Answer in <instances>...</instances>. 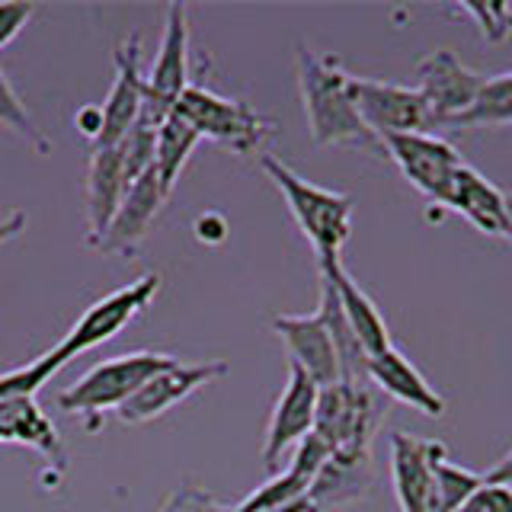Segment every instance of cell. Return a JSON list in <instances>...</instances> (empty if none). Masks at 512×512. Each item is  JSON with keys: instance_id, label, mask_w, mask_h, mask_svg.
Masks as SVG:
<instances>
[{"instance_id": "6da1fadb", "label": "cell", "mask_w": 512, "mask_h": 512, "mask_svg": "<svg viewBox=\"0 0 512 512\" xmlns=\"http://www.w3.org/2000/svg\"><path fill=\"white\" fill-rule=\"evenodd\" d=\"M295 64L308 132L317 148H356L388 157L381 138L362 122L349 90V74L340 68V61L314 52L308 42H298Z\"/></svg>"}, {"instance_id": "7a4b0ae2", "label": "cell", "mask_w": 512, "mask_h": 512, "mask_svg": "<svg viewBox=\"0 0 512 512\" xmlns=\"http://www.w3.org/2000/svg\"><path fill=\"white\" fill-rule=\"evenodd\" d=\"M260 167L282 192V199L292 218L298 221L301 234L311 240L317 263L340 260L343 244L352 231V199L343 196V192L308 183L304 176H298L292 167L266 151L260 154Z\"/></svg>"}, {"instance_id": "3957f363", "label": "cell", "mask_w": 512, "mask_h": 512, "mask_svg": "<svg viewBox=\"0 0 512 512\" xmlns=\"http://www.w3.org/2000/svg\"><path fill=\"white\" fill-rule=\"evenodd\" d=\"M176 362V356H167V352H125V356H116L109 362L93 365L90 372L80 375L68 391L58 394V407L87 416V426L96 429L100 426V413L106 410H119L128 397H135L144 384H148L157 372H164Z\"/></svg>"}, {"instance_id": "277c9868", "label": "cell", "mask_w": 512, "mask_h": 512, "mask_svg": "<svg viewBox=\"0 0 512 512\" xmlns=\"http://www.w3.org/2000/svg\"><path fill=\"white\" fill-rule=\"evenodd\" d=\"M173 116L196 128L199 138H212L231 154H263V144L276 135V122L260 116L247 100L221 96L199 84L183 90Z\"/></svg>"}, {"instance_id": "5b68a950", "label": "cell", "mask_w": 512, "mask_h": 512, "mask_svg": "<svg viewBox=\"0 0 512 512\" xmlns=\"http://www.w3.org/2000/svg\"><path fill=\"white\" fill-rule=\"evenodd\" d=\"M58 368L61 365L55 362L52 352H45L42 359L0 375V445L20 442V445L36 448L45 458L61 461L64 445H61L58 429L36 407V400H32V394H36Z\"/></svg>"}, {"instance_id": "8992f818", "label": "cell", "mask_w": 512, "mask_h": 512, "mask_svg": "<svg viewBox=\"0 0 512 512\" xmlns=\"http://www.w3.org/2000/svg\"><path fill=\"white\" fill-rule=\"evenodd\" d=\"M384 420V400L375 384H346L336 381L320 388L314 432L327 452L336 448H372L375 432Z\"/></svg>"}, {"instance_id": "52a82bcc", "label": "cell", "mask_w": 512, "mask_h": 512, "mask_svg": "<svg viewBox=\"0 0 512 512\" xmlns=\"http://www.w3.org/2000/svg\"><path fill=\"white\" fill-rule=\"evenodd\" d=\"M186 87H189V10L186 4H170L157 58L151 64V71L144 74V103L138 122L160 128L173 116Z\"/></svg>"}, {"instance_id": "ba28073f", "label": "cell", "mask_w": 512, "mask_h": 512, "mask_svg": "<svg viewBox=\"0 0 512 512\" xmlns=\"http://www.w3.org/2000/svg\"><path fill=\"white\" fill-rule=\"evenodd\" d=\"M157 292H160V276L157 272H148V276H141L138 282L119 288V292H109L106 298L90 304V308L77 317V324L68 330V336L52 349L55 362L64 368L71 359H77L80 352L112 340V336L132 324L144 308H151Z\"/></svg>"}, {"instance_id": "9c48e42d", "label": "cell", "mask_w": 512, "mask_h": 512, "mask_svg": "<svg viewBox=\"0 0 512 512\" xmlns=\"http://www.w3.org/2000/svg\"><path fill=\"white\" fill-rule=\"evenodd\" d=\"M384 154H388L400 173L407 176L410 186L432 205L448 208V192H452L455 173L464 164L455 144H448L436 132H416V135H391L381 138Z\"/></svg>"}, {"instance_id": "30bf717a", "label": "cell", "mask_w": 512, "mask_h": 512, "mask_svg": "<svg viewBox=\"0 0 512 512\" xmlns=\"http://www.w3.org/2000/svg\"><path fill=\"white\" fill-rule=\"evenodd\" d=\"M349 90H352V100H356L362 122L372 128L378 138L416 135V132H432V128H436L423 93L416 87L349 74Z\"/></svg>"}, {"instance_id": "8fae6325", "label": "cell", "mask_w": 512, "mask_h": 512, "mask_svg": "<svg viewBox=\"0 0 512 512\" xmlns=\"http://www.w3.org/2000/svg\"><path fill=\"white\" fill-rule=\"evenodd\" d=\"M484 80H487L484 74L461 64V58L452 48H436V52H429L416 64V90L423 93L436 128L455 125L474 106Z\"/></svg>"}, {"instance_id": "7c38bea8", "label": "cell", "mask_w": 512, "mask_h": 512, "mask_svg": "<svg viewBox=\"0 0 512 512\" xmlns=\"http://www.w3.org/2000/svg\"><path fill=\"white\" fill-rule=\"evenodd\" d=\"M221 375H228V362H221V359L192 362V365L173 362L170 368H164V372H157L135 397H128L116 413H119V420L128 426L157 420L160 413H167L170 407L183 404L192 391H199L202 384H212Z\"/></svg>"}, {"instance_id": "4fadbf2b", "label": "cell", "mask_w": 512, "mask_h": 512, "mask_svg": "<svg viewBox=\"0 0 512 512\" xmlns=\"http://www.w3.org/2000/svg\"><path fill=\"white\" fill-rule=\"evenodd\" d=\"M317 394L320 388L301 372L298 365L288 362V381L276 400V410H272V420L266 429V442H263V468H276L288 448H298L304 439L314 432V413H317Z\"/></svg>"}, {"instance_id": "5bb4252c", "label": "cell", "mask_w": 512, "mask_h": 512, "mask_svg": "<svg viewBox=\"0 0 512 512\" xmlns=\"http://www.w3.org/2000/svg\"><path fill=\"white\" fill-rule=\"evenodd\" d=\"M445 458V445L394 432L391 436V477L400 512H429L436 500V464Z\"/></svg>"}, {"instance_id": "9a60e30c", "label": "cell", "mask_w": 512, "mask_h": 512, "mask_svg": "<svg viewBox=\"0 0 512 512\" xmlns=\"http://www.w3.org/2000/svg\"><path fill=\"white\" fill-rule=\"evenodd\" d=\"M144 103V71H141V42L138 32H132L116 48V84L100 106V135L93 148H112L122 144V138L132 132Z\"/></svg>"}, {"instance_id": "2e32d148", "label": "cell", "mask_w": 512, "mask_h": 512, "mask_svg": "<svg viewBox=\"0 0 512 512\" xmlns=\"http://www.w3.org/2000/svg\"><path fill=\"white\" fill-rule=\"evenodd\" d=\"M272 330L285 343L292 365H298L317 388H330L340 381V362L330 340V330L324 324L320 311L314 314H279L272 317Z\"/></svg>"}, {"instance_id": "e0dca14e", "label": "cell", "mask_w": 512, "mask_h": 512, "mask_svg": "<svg viewBox=\"0 0 512 512\" xmlns=\"http://www.w3.org/2000/svg\"><path fill=\"white\" fill-rule=\"evenodd\" d=\"M167 199L170 196L164 192V186H160L154 170L138 176V180L125 189L119 212L112 215L106 234L100 237V244H96L93 250H100L106 256H125L128 260V256L138 250V244L151 228V221L157 218V212L164 208Z\"/></svg>"}, {"instance_id": "ac0fdd59", "label": "cell", "mask_w": 512, "mask_h": 512, "mask_svg": "<svg viewBox=\"0 0 512 512\" xmlns=\"http://www.w3.org/2000/svg\"><path fill=\"white\" fill-rule=\"evenodd\" d=\"M372 480H375L372 448H336V452H327L324 464H320V471L308 490V503L314 506V512L343 509L362 500L372 490Z\"/></svg>"}, {"instance_id": "d6986e66", "label": "cell", "mask_w": 512, "mask_h": 512, "mask_svg": "<svg viewBox=\"0 0 512 512\" xmlns=\"http://www.w3.org/2000/svg\"><path fill=\"white\" fill-rule=\"evenodd\" d=\"M324 458H327L324 442H320L317 436H308L295 448V458L288 461L285 471L269 477L263 487H256L247 496V500L231 506V512H266V509H279V506L304 500L311 484H314L317 471H320V464H324Z\"/></svg>"}, {"instance_id": "ffe728a7", "label": "cell", "mask_w": 512, "mask_h": 512, "mask_svg": "<svg viewBox=\"0 0 512 512\" xmlns=\"http://www.w3.org/2000/svg\"><path fill=\"white\" fill-rule=\"evenodd\" d=\"M368 381H372L381 394L400 400V404H407L410 410H420L423 416H432V420H439L445 413L442 394L432 388L420 375V368L394 346L368 359Z\"/></svg>"}, {"instance_id": "44dd1931", "label": "cell", "mask_w": 512, "mask_h": 512, "mask_svg": "<svg viewBox=\"0 0 512 512\" xmlns=\"http://www.w3.org/2000/svg\"><path fill=\"white\" fill-rule=\"evenodd\" d=\"M320 279H327L333 285L336 298H340V308L346 314V324L352 327V333H356V340L365 349L368 359L378 356L384 349H391V333L378 311V304L362 292L356 279L349 276L343 260L320 263Z\"/></svg>"}, {"instance_id": "7402d4cb", "label": "cell", "mask_w": 512, "mask_h": 512, "mask_svg": "<svg viewBox=\"0 0 512 512\" xmlns=\"http://www.w3.org/2000/svg\"><path fill=\"white\" fill-rule=\"evenodd\" d=\"M128 189L125 180V160L122 148H93L90 167H87V244L96 247L100 237L106 234L112 215L119 212L122 196Z\"/></svg>"}, {"instance_id": "603a6c76", "label": "cell", "mask_w": 512, "mask_h": 512, "mask_svg": "<svg viewBox=\"0 0 512 512\" xmlns=\"http://www.w3.org/2000/svg\"><path fill=\"white\" fill-rule=\"evenodd\" d=\"M448 208L458 212L461 218H468L480 234L487 237L506 234V192L496 189L471 164L458 167L452 192H448Z\"/></svg>"}, {"instance_id": "cb8c5ba5", "label": "cell", "mask_w": 512, "mask_h": 512, "mask_svg": "<svg viewBox=\"0 0 512 512\" xmlns=\"http://www.w3.org/2000/svg\"><path fill=\"white\" fill-rule=\"evenodd\" d=\"M202 138L196 135V128L186 125L180 116H170L164 125L157 128V148H154V173L164 192L170 196L176 180H180L183 167L189 164V154L196 151V144Z\"/></svg>"}, {"instance_id": "d4e9b609", "label": "cell", "mask_w": 512, "mask_h": 512, "mask_svg": "<svg viewBox=\"0 0 512 512\" xmlns=\"http://www.w3.org/2000/svg\"><path fill=\"white\" fill-rule=\"evenodd\" d=\"M458 128H500L512 125V71L484 80L474 106L455 122Z\"/></svg>"}, {"instance_id": "484cf974", "label": "cell", "mask_w": 512, "mask_h": 512, "mask_svg": "<svg viewBox=\"0 0 512 512\" xmlns=\"http://www.w3.org/2000/svg\"><path fill=\"white\" fill-rule=\"evenodd\" d=\"M480 484H484V474L458 468V464L442 458L436 464V500H432L429 512H458Z\"/></svg>"}, {"instance_id": "4316f807", "label": "cell", "mask_w": 512, "mask_h": 512, "mask_svg": "<svg viewBox=\"0 0 512 512\" xmlns=\"http://www.w3.org/2000/svg\"><path fill=\"white\" fill-rule=\"evenodd\" d=\"M0 125L10 128V132H13V135H20L23 141H29L39 154H48V151H52V141H48V138L42 135V128H36V122H32L29 109L23 106L20 93L13 90V84L7 80L4 68H0Z\"/></svg>"}, {"instance_id": "83f0119b", "label": "cell", "mask_w": 512, "mask_h": 512, "mask_svg": "<svg viewBox=\"0 0 512 512\" xmlns=\"http://www.w3.org/2000/svg\"><path fill=\"white\" fill-rule=\"evenodd\" d=\"M122 160H125V180L132 186L138 176L154 170V148H157V128L135 122V128L122 138Z\"/></svg>"}, {"instance_id": "f1b7e54d", "label": "cell", "mask_w": 512, "mask_h": 512, "mask_svg": "<svg viewBox=\"0 0 512 512\" xmlns=\"http://www.w3.org/2000/svg\"><path fill=\"white\" fill-rule=\"evenodd\" d=\"M458 13L471 16L487 42H503L512 32V7L506 4H461Z\"/></svg>"}, {"instance_id": "f546056e", "label": "cell", "mask_w": 512, "mask_h": 512, "mask_svg": "<svg viewBox=\"0 0 512 512\" xmlns=\"http://www.w3.org/2000/svg\"><path fill=\"white\" fill-rule=\"evenodd\" d=\"M458 512H512V484H496L487 480L480 484Z\"/></svg>"}, {"instance_id": "4dcf8cb0", "label": "cell", "mask_w": 512, "mask_h": 512, "mask_svg": "<svg viewBox=\"0 0 512 512\" xmlns=\"http://www.w3.org/2000/svg\"><path fill=\"white\" fill-rule=\"evenodd\" d=\"M160 512H231V506H224L218 496L208 493L205 487L186 484L170 496Z\"/></svg>"}, {"instance_id": "1f68e13d", "label": "cell", "mask_w": 512, "mask_h": 512, "mask_svg": "<svg viewBox=\"0 0 512 512\" xmlns=\"http://www.w3.org/2000/svg\"><path fill=\"white\" fill-rule=\"evenodd\" d=\"M32 16H36V4H0V48L20 36Z\"/></svg>"}, {"instance_id": "d6a6232c", "label": "cell", "mask_w": 512, "mask_h": 512, "mask_svg": "<svg viewBox=\"0 0 512 512\" xmlns=\"http://www.w3.org/2000/svg\"><path fill=\"white\" fill-rule=\"evenodd\" d=\"M77 128L90 141H96V135H100V106H96V109H80L77 112Z\"/></svg>"}, {"instance_id": "836d02e7", "label": "cell", "mask_w": 512, "mask_h": 512, "mask_svg": "<svg viewBox=\"0 0 512 512\" xmlns=\"http://www.w3.org/2000/svg\"><path fill=\"white\" fill-rule=\"evenodd\" d=\"M266 512H314V506L308 503V496L298 503H288V506H279V509H266Z\"/></svg>"}, {"instance_id": "e575fe53", "label": "cell", "mask_w": 512, "mask_h": 512, "mask_svg": "<svg viewBox=\"0 0 512 512\" xmlns=\"http://www.w3.org/2000/svg\"><path fill=\"white\" fill-rule=\"evenodd\" d=\"M509 468H512V448H509V455H506V458H503L500 464H496V468H493L490 474H484V477H487V480H496V477H500V474H506Z\"/></svg>"}, {"instance_id": "d590c367", "label": "cell", "mask_w": 512, "mask_h": 512, "mask_svg": "<svg viewBox=\"0 0 512 512\" xmlns=\"http://www.w3.org/2000/svg\"><path fill=\"white\" fill-rule=\"evenodd\" d=\"M503 237L512 244V192H506V234Z\"/></svg>"}, {"instance_id": "8d00e7d4", "label": "cell", "mask_w": 512, "mask_h": 512, "mask_svg": "<svg viewBox=\"0 0 512 512\" xmlns=\"http://www.w3.org/2000/svg\"><path fill=\"white\" fill-rule=\"evenodd\" d=\"M496 484H512V468H509L506 474H500V477H496Z\"/></svg>"}]
</instances>
